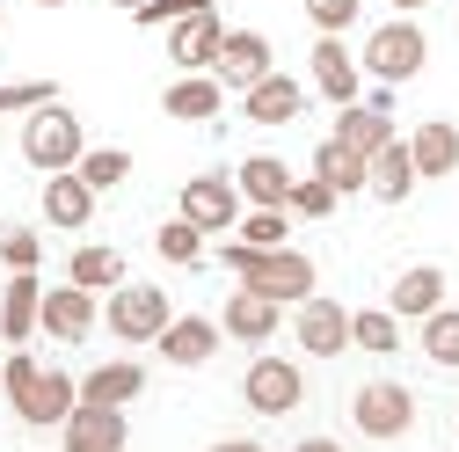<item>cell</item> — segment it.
I'll list each match as a JSON object with an SVG mask.
<instances>
[{
    "instance_id": "cb8c5ba5",
    "label": "cell",
    "mask_w": 459,
    "mask_h": 452,
    "mask_svg": "<svg viewBox=\"0 0 459 452\" xmlns=\"http://www.w3.org/2000/svg\"><path fill=\"white\" fill-rule=\"evenodd\" d=\"M299 102H307V88H299L292 74H270V81H255V88L241 95L248 125H292V117H299Z\"/></svg>"
},
{
    "instance_id": "60d3db41",
    "label": "cell",
    "mask_w": 459,
    "mask_h": 452,
    "mask_svg": "<svg viewBox=\"0 0 459 452\" xmlns=\"http://www.w3.org/2000/svg\"><path fill=\"white\" fill-rule=\"evenodd\" d=\"M292 452H342V445H335V438H299Z\"/></svg>"
},
{
    "instance_id": "b9f144b4",
    "label": "cell",
    "mask_w": 459,
    "mask_h": 452,
    "mask_svg": "<svg viewBox=\"0 0 459 452\" xmlns=\"http://www.w3.org/2000/svg\"><path fill=\"white\" fill-rule=\"evenodd\" d=\"M416 8H430V0H394V15H416Z\"/></svg>"
},
{
    "instance_id": "d6a6232c",
    "label": "cell",
    "mask_w": 459,
    "mask_h": 452,
    "mask_svg": "<svg viewBox=\"0 0 459 452\" xmlns=\"http://www.w3.org/2000/svg\"><path fill=\"white\" fill-rule=\"evenodd\" d=\"M153 248H160V263H204V226H190L183 212L153 234Z\"/></svg>"
},
{
    "instance_id": "d4e9b609",
    "label": "cell",
    "mask_w": 459,
    "mask_h": 452,
    "mask_svg": "<svg viewBox=\"0 0 459 452\" xmlns=\"http://www.w3.org/2000/svg\"><path fill=\"white\" fill-rule=\"evenodd\" d=\"M314 176H321L335 197H358V190L372 183V161H358L342 139H321V146H314Z\"/></svg>"
},
{
    "instance_id": "484cf974",
    "label": "cell",
    "mask_w": 459,
    "mask_h": 452,
    "mask_svg": "<svg viewBox=\"0 0 459 452\" xmlns=\"http://www.w3.org/2000/svg\"><path fill=\"white\" fill-rule=\"evenodd\" d=\"M139 394H146V372H139L132 358L95 365V372L81 379V402H102V409H125V402H139Z\"/></svg>"
},
{
    "instance_id": "52a82bcc",
    "label": "cell",
    "mask_w": 459,
    "mask_h": 452,
    "mask_svg": "<svg viewBox=\"0 0 459 452\" xmlns=\"http://www.w3.org/2000/svg\"><path fill=\"white\" fill-rule=\"evenodd\" d=\"M95 321H102V307H95V292L74 285V277H66V285H44V314H37V328L51 335V343H81Z\"/></svg>"
},
{
    "instance_id": "e0dca14e",
    "label": "cell",
    "mask_w": 459,
    "mask_h": 452,
    "mask_svg": "<svg viewBox=\"0 0 459 452\" xmlns=\"http://www.w3.org/2000/svg\"><path fill=\"white\" fill-rule=\"evenodd\" d=\"M358 74H365V66H358V51L342 44V37H321V44H314V88H321L335 109L358 102Z\"/></svg>"
},
{
    "instance_id": "5bb4252c",
    "label": "cell",
    "mask_w": 459,
    "mask_h": 452,
    "mask_svg": "<svg viewBox=\"0 0 459 452\" xmlns=\"http://www.w3.org/2000/svg\"><path fill=\"white\" fill-rule=\"evenodd\" d=\"M74 409H81V387H74V372H44V379L22 394V402H15V416H22L30 430H59Z\"/></svg>"
},
{
    "instance_id": "9c48e42d",
    "label": "cell",
    "mask_w": 459,
    "mask_h": 452,
    "mask_svg": "<svg viewBox=\"0 0 459 452\" xmlns=\"http://www.w3.org/2000/svg\"><path fill=\"white\" fill-rule=\"evenodd\" d=\"M212 74H219V88H241V95H248L255 81H270V74H277V66H270V37H263V30H226L219 66H212Z\"/></svg>"
},
{
    "instance_id": "7402d4cb",
    "label": "cell",
    "mask_w": 459,
    "mask_h": 452,
    "mask_svg": "<svg viewBox=\"0 0 459 452\" xmlns=\"http://www.w3.org/2000/svg\"><path fill=\"white\" fill-rule=\"evenodd\" d=\"M292 183H299V176H292V168H284L277 153H248V161L234 168V190H241L248 204H277V212H284V197H292Z\"/></svg>"
},
{
    "instance_id": "8d00e7d4",
    "label": "cell",
    "mask_w": 459,
    "mask_h": 452,
    "mask_svg": "<svg viewBox=\"0 0 459 452\" xmlns=\"http://www.w3.org/2000/svg\"><path fill=\"white\" fill-rule=\"evenodd\" d=\"M0 263H8V270H37L44 263V241L30 234V226H8V234H0Z\"/></svg>"
},
{
    "instance_id": "ac0fdd59",
    "label": "cell",
    "mask_w": 459,
    "mask_h": 452,
    "mask_svg": "<svg viewBox=\"0 0 459 452\" xmlns=\"http://www.w3.org/2000/svg\"><path fill=\"white\" fill-rule=\"evenodd\" d=\"M386 307H394L401 321H430V314L445 307V270H437V263H409V270L394 277Z\"/></svg>"
},
{
    "instance_id": "d590c367",
    "label": "cell",
    "mask_w": 459,
    "mask_h": 452,
    "mask_svg": "<svg viewBox=\"0 0 459 452\" xmlns=\"http://www.w3.org/2000/svg\"><path fill=\"white\" fill-rule=\"evenodd\" d=\"M212 0H146V8L132 15V22H146V30H176V22H190V15H204Z\"/></svg>"
},
{
    "instance_id": "f1b7e54d",
    "label": "cell",
    "mask_w": 459,
    "mask_h": 452,
    "mask_svg": "<svg viewBox=\"0 0 459 452\" xmlns=\"http://www.w3.org/2000/svg\"><path fill=\"white\" fill-rule=\"evenodd\" d=\"M66 277H74L81 292H117L125 285V256L117 248H74V270Z\"/></svg>"
},
{
    "instance_id": "7c38bea8",
    "label": "cell",
    "mask_w": 459,
    "mask_h": 452,
    "mask_svg": "<svg viewBox=\"0 0 459 452\" xmlns=\"http://www.w3.org/2000/svg\"><path fill=\"white\" fill-rule=\"evenodd\" d=\"M219 44H226V22H219V8H204V15L168 30V59H176L183 74H212L219 66Z\"/></svg>"
},
{
    "instance_id": "e575fe53",
    "label": "cell",
    "mask_w": 459,
    "mask_h": 452,
    "mask_svg": "<svg viewBox=\"0 0 459 452\" xmlns=\"http://www.w3.org/2000/svg\"><path fill=\"white\" fill-rule=\"evenodd\" d=\"M358 15H365V0H307V22H314L321 37H342Z\"/></svg>"
},
{
    "instance_id": "83f0119b",
    "label": "cell",
    "mask_w": 459,
    "mask_h": 452,
    "mask_svg": "<svg viewBox=\"0 0 459 452\" xmlns=\"http://www.w3.org/2000/svg\"><path fill=\"white\" fill-rule=\"evenodd\" d=\"M351 351H372V358L401 351V314L394 307H358L351 314Z\"/></svg>"
},
{
    "instance_id": "ab89813d",
    "label": "cell",
    "mask_w": 459,
    "mask_h": 452,
    "mask_svg": "<svg viewBox=\"0 0 459 452\" xmlns=\"http://www.w3.org/2000/svg\"><path fill=\"white\" fill-rule=\"evenodd\" d=\"M212 452H263V445H255V438H219Z\"/></svg>"
},
{
    "instance_id": "ba28073f",
    "label": "cell",
    "mask_w": 459,
    "mask_h": 452,
    "mask_svg": "<svg viewBox=\"0 0 459 452\" xmlns=\"http://www.w3.org/2000/svg\"><path fill=\"white\" fill-rule=\"evenodd\" d=\"M328 139H342V146H351L358 161H372L379 146H394V95L379 88L372 102H351V109L335 117V132H328Z\"/></svg>"
},
{
    "instance_id": "836d02e7",
    "label": "cell",
    "mask_w": 459,
    "mask_h": 452,
    "mask_svg": "<svg viewBox=\"0 0 459 452\" xmlns=\"http://www.w3.org/2000/svg\"><path fill=\"white\" fill-rule=\"evenodd\" d=\"M284 212H292V219H328V212H335V190H328L321 176H299L292 197H284Z\"/></svg>"
},
{
    "instance_id": "ffe728a7",
    "label": "cell",
    "mask_w": 459,
    "mask_h": 452,
    "mask_svg": "<svg viewBox=\"0 0 459 452\" xmlns=\"http://www.w3.org/2000/svg\"><path fill=\"white\" fill-rule=\"evenodd\" d=\"M409 153H416V176H423V183L459 176V125H445V117L416 125V132H409Z\"/></svg>"
},
{
    "instance_id": "74e56055",
    "label": "cell",
    "mask_w": 459,
    "mask_h": 452,
    "mask_svg": "<svg viewBox=\"0 0 459 452\" xmlns=\"http://www.w3.org/2000/svg\"><path fill=\"white\" fill-rule=\"evenodd\" d=\"M44 102H59V81H8L0 88V109H44Z\"/></svg>"
},
{
    "instance_id": "7a4b0ae2",
    "label": "cell",
    "mask_w": 459,
    "mask_h": 452,
    "mask_svg": "<svg viewBox=\"0 0 459 452\" xmlns=\"http://www.w3.org/2000/svg\"><path fill=\"white\" fill-rule=\"evenodd\" d=\"M81 153H88V132H81V117H74L66 102L30 109V125H22V161H30V168L66 176V168H81Z\"/></svg>"
},
{
    "instance_id": "2e32d148",
    "label": "cell",
    "mask_w": 459,
    "mask_h": 452,
    "mask_svg": "<svg viewBox=\"0 0 459 452\" xmlns=\"http://www.w3.org/2000/svg\"><path fill=\"white\" fill-rule=\"evenodd\" d=\"M277 321H284V307H277V300H263V292H248V285H234V300L219 307V328L234 335V343H270Z\"/></svg>"
},
{
    "instance_id": "3957f363",
    "label": "cell",
    "mask_w": 459,
    "mask_h": 452,
    "mask_svg": "<svg viewBox=\"0 0 459 452\" xmlns=\"http://www.w3.org/2000/svg\"><path fill=\"white\" fill-rule=\"evenodd\" d=\"M423 59H430V37H423V22H416V15H394V22H379V30L365 37V74H372L379 88L416 81V74H423Z\"/></svg>"
},
{
    "instance_id": "4dcf8cb0",
    "label": "cell",
    "mask_w": 459,
    "mask_h": 452,
    "mask_svg": "<svg viewBox=\"0 0 459 452\" xmlns=\"http://www.w3.org/2000/svg\"><path fill=\"white\" fill-rule=\"evenodd\" d=\"M74 176H81V183H88V190L102 197V190H117V183L132 176V153H125V146H88Z\"/></svg>"
},
{
    "instance_id": "f546056e",
    "label": "cell",
    "mask_w": 459,
    "mask_h": 452,
    "mask_svg": "<svg viewBox=\"0 0 459 452\" xmlns=\"http://www.w3.org/2000/svg\"><path fill=\"white\" fill-rule=\"evenodd\" d=\"M234 241H241V248H284V241H292V212H277V204H248L241 226H234Z\"/></svg>"
},
{
    "instance_id": "8fae6325",
    "label": "cell",
    "mask_w": 459,
    "mask_h": 452,
    "mask_svg": "<svg viewBox=\"0 0 459 452\" xmlns=\"http://www.w3.org/2000/svg\"><path fill=\"white\" fill-rule=\"evenodd\" d=\"M59 438H66V452H125V438H132V423H125V409H102V402H81L66 423H59Z\"/></svg>"
},
{
    "instance_id": "f6af8a7d",
    "label": "cell",
    "mask_w": 459,
    "mask_h": 452,
    "mask_svg": "<svg viewBox=\"0 0 459 452\" xmlns=\"http://www.w3.org/2000/svg\"><path fill=\"white\" fill-rule=\"evenodd\" d=\"M0 22H8V8H0Z\"/></svg>"
},
{
    "instance_id": "7bdbcfd3",
    "label": "cell",
    "mask_w": 459,
    "mask_h": 452,
    "mask_svg": "<svg viewBox=\"0 0 459 452\" xmlns=\"http://www.w3.org/2000/svg\"><path fill=\"white\" fill-rule=\"evenodd\" d=\"M109 8H125V15H139V8H146V0H109Z\"/></svg>"
},
{
    "instance_id": "277c9868",
    "label": "cell",
    "mask_w": 459,
    "mask_h": 452,
    "mask_svg": "<svg viewBox=\"0 0 459 452\" xmlns=\"http://www.w3.org/2000/svg\"><path fill=\"white\" fill-rule=\"evenodd\" d=\"M351 423H358L365 438L394 445V438H409V423H416V394L401 387V379H365V387L351 394Z\"/></svg>"
},
{
    "instance_id": "5b68a950",
    "label": "cell",
    "mask_w": 459,
    "mask_h": 452,
    "mask_svg": "<svg viewBox=\"0 0 459 452\" xmlns=\"http://www.w3.org/2000/svg\"><path fill=\"white\" fill-rule=\"evenodd\" d=\"M102 321H109L117 343H160V328L176 321V314H168V292L160 285H117L109 307H102Z\"/></svg>"
},
{
    "instance_id": "4fadbf2b",
    "label": "cell",
    "mask_w": 459,
    "mask_h": 452,
    "mask_svg": "<svg viewBox=\"0 0 459 452\" xmlns=\"http://www.w3.org/2000/svg\"><path fill=\"white\" fill-rule=\"evenodd\" d=\"M183 219L190 226H241V190H234V176H190L183 183Z\"/></svg>"
},
{
    "instance_id": "44dd1931",
    "label": "cell",
    "mask_w": 459,
    "mask_h": 452,
    "mask_svg": "<svg viewBox=\"0 0 459 452\" xmlns=\"http://www.w3.org/2000/svg\"><path fill=\"white\" fill-rule=\"evenodd\" d=\"M219 74H176V81H168V95H160V109H168V117H176V125H204V117H219Z\"/></svg>"
},
{
    "instance_id": "8992f818",
    "label": "cell",
    "mask_w": 459,
    "mask_h": 452,
    "mask_svg": "<svg viewBox=\"0 0 459 452\" xmlns=\"http://www.w3.org/2000/svg\"><path fill=\"white\" fill-rule=\"evenodd\" d=\"M241 402H248L255 416H292V409L307 402V379H299L292 358H255V365L241 372Z\"/></svg>"
},
{
    "instance_id": "6da1fadb",
    "label": "cell",
    "mask_w": 459,
    "mask_h": 452,
    "mask_svg": "<svg viewBox=\"0 0 459 452\" xmlns=\"http://www.w3.org/2000/svg\"><path fill=\"white\" fill-rule=\"evenodd\" d=\"M219 263L234 270L248 292H263V300H277V307H299V300H314V285H321L314 256H299V248H241V241H226Z\"/></svg>"
},
{
    "instance_id": "1f68e13d",
    "label": "cell",
    "mask_w": 459,
    "mask_h": 452,
    "mask_svg": "<svg viewBox=\"0 0 459 452\" xmlns=\"http://www.w3.org/2000/svg\"><path fill=\"white\" fill-rule=\"evenodd\" d=\"M423 358H430L437 372H459V307H437V314L423 321Z\"/></svg>"
},
{
    "instance_id": "4316f807",
    "label": "cell",
    "mask_w": 459,
    "mask_h": 452,
    "mask_svg": "<svg viewBox=\"0 0 459 452\" xmlns=\"http://www.w3.org/2000/svg\"><path fill=\"white\" fill-rule=\"evenodd\" d=\"M44 219H51V226H88V219H95V190L74 176V168L44 183Z\"/></svg>"
},
{
    "instance_id": "d6986e66",
    "label": "cell",
    "mask_w": 459,
    "mask_h": 452,
    "mask_svg": "<svg viewBox=\"0 0 459 452\" xmlns=\"http://www.w3.org/2000/svg\"><path fill=\"white\" fill-rule=\"evenodd\" d=\"M37 314H44V285H37V270H8V292H0V343H30Z\"/></svg>"
},
{
    "instance_id": "603a6c76",
    "label": "cell",
    "mask_w": 459,
    "mask_h": 452,
    "mask_svg": "<svg viewBox=\"0 0 459 452\" xmlns=\"http://www.w3.org/2000/svg\"><path fill=\"white\" fill-rule=\"evenodd\" d=\"M416 183H423V176H416L409 139H394V146H379V153H372V183H365V190H372L379 204H409V190H416Z\"/></svg>"
},
{
    "instance_id": "30bf717a",
    "label": "cell",
    "mask_w": 459,
    "mask_h": 452,
    "mask_svg": "<svg viewBox=\"0 0 459 452\" xmlns=\"http://www.w3.org/2000/svg\"><path fill=\"white\" fill-rule=\"evenodd\" d=\"M292 335L307 343V358H342L351 351V307H335V300H299V321H292Z\"/></svg>"
},
{
    "instance_id": "ee69618b",
    "label": "cell",
    "mask_w": 459,
    "mask_h": 452,
    "mask_svg": "<svg viewBox=\"0 0 459 452\" xmlns=\"http://www.w3.org/2000/svg\"><path fill=\"white\" fill-rule=\"evenodd\" d=\"M30 8H66V0H30Z\"/></svg>"
},
{
    "instance_id": "f35d334b",
    "label": "cell",
    "mask_w": 459,
    "mask_h": 452,
    "mask_svg": "<svg viewBox=\"0 0 459 452\" xmlns=\"http://www.w3.org/2000/svg\"><path fill=\"white\" fill-rule=\"evenodd\" d=\"M37 379H44V365H37L30 351H8V365H0V387H8V402H22Z\"/></svg>"
},
{
    "instance_id": "9a60e30c",
    "label": "cell",
    "mask_w": 459,
    "mask_h": 452,
    "mask_svg": "<svg viewBox=\"0 0 459 452\" xmlns=\"http://www.w3.org/2000/svg\"><path fill=\"white\" fill-rule=\"evenodd\" d=\"M219 343H226V328L204 321V314H176V321L160 328V358H168V365H212Z\"/></svg>"
}]
</instances>
